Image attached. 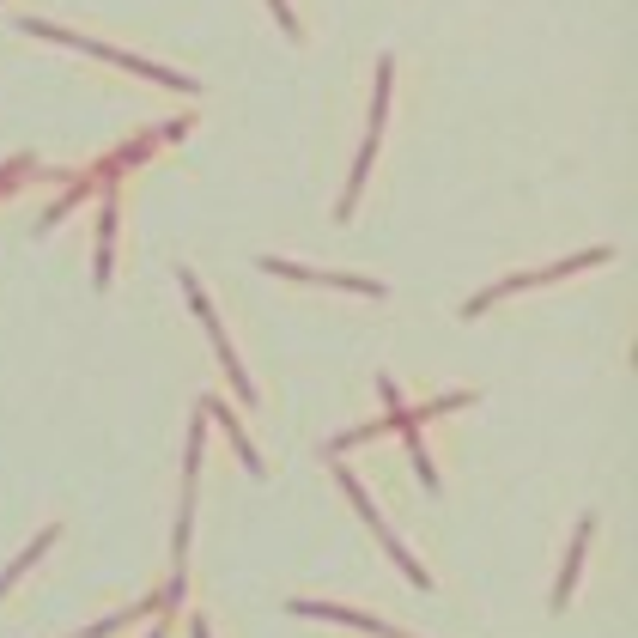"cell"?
<instances>
[{"mask_svg":"<svg viewBox=\"0 0 638 638\" xmlns=\"http://www.w3.org/2000/svg\"><path fill=\"white\" fill-rule=\"evenodd\" d=\"M584 547H590V517L578 523V541H572V553H566V572H560V590H553V608H566V596H572V584H578V566H584Z\"/></svg>","mask_w":638,"mask_h":638,"instance_id":"1","label":"cell"},{"mask_svg":"<svg viewBox=\"0 0 638 638\" xmlns=\"http://www.w3.org/2000/svg\"><path fill=\"white\" fill-rule=\"evenodd\" d=\"M207 414H213V420H225V438H231V444H237V456H244V462H250V468H262V456H256V450H250V438H244V426H237V420H231V414H225V402H207Z\"/></svg>","mask_w":638,"mask_h":638,"instance_id":"2","label":"cell"}]
</instances>
